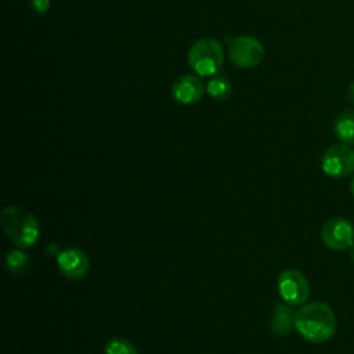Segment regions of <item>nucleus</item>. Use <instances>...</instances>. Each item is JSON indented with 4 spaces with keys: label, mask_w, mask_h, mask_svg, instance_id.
Here are the masks:
<instances>
[{
    "label": "nucleus",
    "mask_w": 354,
    "mask_h": 354,
    "mask_svg": "<svg viewBox=\"0 0 354 354\" xmlns=\"http://www.w3.org/2000/svg\"><path fill=\"white\" fill-rule=\"evenodd\" d=\"M337 321L333 310L324 301H310L295 313L296 332L310 343H325L333 337Z\"/></svg>",
    "instance_id": "f257e3e1"
},
{
    "label": "nucleus",
    "mask_w": 354,
    "mask_h": 354,
    "mask_svg": "<svg viewBox=\"0 0 354 354\" xmlns=\"http://www.w3.org/2000/svg\"><path fill=\"white\" fill-rule=\"evenodd\" d=\"M0 224L10 241L21 249L32 248L40 235L37 218L21 206H7L0 214Z\"/></svg>",
    "instance_id": "f03ea898"
},
{
    "label": "nucleus",
    "mask_w": 354,
    "mask_h": 354,
    "mask_svg": "<svg viewBox=\"0 0 354 354\" xmlns=\"http://www.w3.org/2000/svg\"><path fill=\"white\" fill-rule=\"evenodd\" d=\"M224 61L223 46L213 37L196 40L188 51V64L199 76L214 75Z\"/></svg>",
    "instance_id": "7ed1b4c3"
},
{
    "label": "nucleus",
    "mask_w": 354,
    "mask_h": 354,
    "mask_svg": "<svg viewBox=\"0 0 354 354\" xmlns=\"http://www.w3.org/2000/svg\"><path fill=\"white\" fill-rule=\"evenodd\" d=\"M322 171L332 178H343L354 173V149L347 144L330 145L321 158Z\"/></svg>",
    "instance_id": "20e7f679"
},
{
    "label": "nucleus",
    "mask_w": 354,
    "mask_h": 354,
    "mask_svg": "<svg viewBox=\"0 0 354 354\" xmlns=\"http://www.w3.org/2000/svg\"><path fill=\"white\" fill-rule=\"evenodd\" d=\"M278 292L282 300L289 306H301L310 296V283L307 278L296 268H286L278 277Z\"/></svg>",
    "instance_id": "39448f33"
},
{
    "label": "nucleus",
    "mask_w": 354,
    "mask_h": 354,
    "mask_svg": "<svg viewBox=\"0 0 354 354\" xmlns=\"http://www.w3.org/2000/svg\"><path fill=\"white\" fill-rule=\"evenodd\" d=\"M230 58L238 68L257 66L266 55L264 46L253 36H238L230 43Z\"/></svg>",
    "instance_id": "423d86ee"
},
{
    "label": "nucleus",
    "mask_w": 354,
    "mask_h": 354,
    "mask_svg": "<svg viewBox=\"0 0 354 354\" xmlns=\"http://www.w3.org/2000/svg\"><path fill=\"white\" fill-rule=\"evenodd\" d=\"M322 243L335 252L351 249L354 245V225L344 217H332L321 228Z\"/></svg>",
    "instance_id": "0eeeda50"
},
{
    "label": "nucleus",
    "mask_w": 354,
    "mask_h": 354,
    "mask_svg": "<svg viewBox=\"0 0 354 354\" xmlns=\"http://www.w3.org/2000/svg\"><path fill=\"white\" fill-rule=\"evenodd\" d=\"M57 266L68 279H82L90 268L87 254L79 248H66L57 256Z\"/></svg>",
    "instance_id": "6e6552de"
},
{
    "label": "nucleus",
    "mask_w": 354,
    "mask_h": 354,
    "mask_svg": "<svg viewBox=\"0 0 354 354\" xmlns=\"http://www.w3.org/2000/svg\"><path fill=\"white\" fill-rule=\"evenodd\" d=\"M205 93L203 82L195 75H183L171 86V95L174 101L181 105L196 104Z\"/></svg>",
    "instance_id": "1a4fd4ad"
},
{
    "label": "nucleus",
    "mask_w": 354,
    "mask_h": 354,
    "mask_svg": "<svg viewBox=\"0 0 354 354\" xmlns=\"http://www.w3.org/2000/svg\"><path fill=\"white\" fill-rule=\"evenodd\" d=\"M270 326L275 336H285L295 328V313L289 304L285 301L275 304Z\"/></svg>",
    "instance_id": "9d476101"
},
{
    "label": "nucleus",
    "mask_w": 354,
    "mask_h": 354,
    "mask_svg": "<svg viewBox=\"0 0 354 354\" xmlns=\"http://www.w3.org/2000/svg\"><path fill=\"white\" fill-rule=\"evenodd\" d=\"M333 130L340 142L347 145H354V112H342L333 124Z\"/></svg>",
    "instance_id": "9b49d317"
},
{
    "label": "nucleus",
    "mask_w": 354,
    "mask_h": 354,
    "mask_svg": "<svg viewBox=\"0 0 354 354\" xmlns=\"http://www.w3.org/2000/svg\"><path fill=\"white\" fill-rule=\"evenodd\" d=\"M206 91L216 101H225L232 93V86L224 76H214L209 80Z\"/></svg>",
    "instance_id": "f8f14e48"
},
{
    "label": "nucleus",
    "mask_w": 354,
    "mask_h": 354,
    "mask_svg": "<svg viewBox=\"0 0 354 354\" xmlns=\"http://www.w3.org/2000/svg\"><path fill=\"white\" fill-rule=\"evenodd\" d=\"M29 264V256L21 249H12L6 256V268L11 274H21Z\"/></svg>",
    "instance_id": "ddd939ff"
},
{
    "label": "nucleus",
    "mask_w": 354,
    "mask_h": 354,
    "mask_svg": "<svg viewBox=\"0 0 354 354\" xmlns=\"http://www.w3.org/2000/svg\"><path fill=\"white\" fill-rule=\"evenodd\" d=\"M104 354H138L136 346L124 337H112L104 347Z\"/></svg>",
    "instance_id": "4468645a"
},
{
    "label": "nucleus",
    "mask_w": 354,
    "mask_h": 354,
    "mask_svg": "<svg viewBox=\"0 0 354 354\" xmlns=\"http://www.w3.org/2000/svg\"><path fill=\"white\" fill-rule=\"evenodd\" d=\"M32 8L37 12V14H43L48 10L50 7V0H32L30 1Z\"/></svg>",
    "instance_id": "2eb2a0df"
},
{
    "label": "nucleus",
    "mask_w": 354,
    "mask_h": 354,
    "mask_svg": "<svg viewBox=\"0 0 354 354\" xmlns=\"http://www.w3.org/2000/svg\"><path fill=\"white\" fill-rule=\"evenodd\" d=\"M347 98L354 105V82L347 87Z\"/></svg>",
    "instance_id": "dca6fc26"
},
{
    "label": "nucleus",
    "mask_w": 354,
    "mask_h": 354,
    "mask_svg": "<svg viewBox=\"0 0 354 354\" xmlns=\"http://www.w3.org/2000/svg\"><path fill=\"white\" fill-rule=\"evenodd\" d=\"M350 191H351V194H353V196H354V174H353L351 181H350Z\"/></svg>",
    "instance_id": "f3484780"
},
{
    "label": "nucleus",
    "mask_w": 354,
    "mask_h": 354,
    "mask_svg": "<svg viewBox=\"0 0 354 354\" xmlns=\"http://www.w3.org/2000/svg\"><path fill=\"white\" fill-rule=\"evenodd\" d=\"M350 259H351V261L354 263V245H353L351 249H350Z\"/></svg>",
    "instance_id": "a211bd4d"
}]
</instances>
